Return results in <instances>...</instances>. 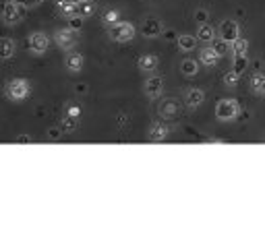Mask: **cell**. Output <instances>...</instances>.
I'll return each mask as SVG.
<instances>
[{
    "label": "cell",
    "instance_id": "23",
    "mask_svg": "<svg viewBox=\"0 0 265 248\" xmlns=\"http://www.w3.org/2000/svg\"><path fill=\"white\" fill-rule=\"evenodd\" d=\"M253 91L261 93V96H265V75L263 73H257L255 77H253Z\"/></svg>",
    "mask_w": 265,
    "mask_h": 248
},
{
    "label": "cell",
    "instance_id": "18",
    "mask_svg": "<svg viewBox=\"0 0 265 248\" xmlns=\"http://www.w3.org/2000/svg\"><path fill=\"white\" fill-rule=\"evenodd\" d=\"M77 2L75 0H58V13L62 15V17H75L77 15Z\"/></svg>",
    "mask_w": 265,
    "mask_h": 248
},
{
    "label": "cell",
    "instance_id": "15",
    "mask_svg": "<svg viewBox=\"0 0 265 248\" xmlns=\"http://www.w3.org/2000/svg\"><path fill=\"white\" fill-rule=\"evenodd\" d=\"M170 135L168 131V126L166 124H154L152 128H149V141H154V143H159V141H166Z\"/></svg>",
    "mask_w": 265,
    "mask_h": 248
},
{
    "label": "cell",
    "instance_id": "24",
    "mask_svg": "<svg viewBox=\"0 0 265 248\" xmlns=\"http://www.w3.org/2000/svg\"><path fill=\"white\" fill-rule=\"evenodd\" d=\"M60 128H62V131L64 133H73L75 131V128H77V118H73V116H64L62 118V120H60Z\"/></svg>",
    "mask_w": 265,
    "mask_h": 248
},
{
    "label": "cell",
    "instance_id": "30",
    "mask_svg": "<svg viewBox=\"0 0 265 248\" xmlns=\"http://www.w3.org/2000/svg\"><path fill=\"white\" fill-rule=\"evenodd\" d=\"M195 19H197V23L201 25V23H207V19H210V13H207L205 8H199V10H195Z\"/></svg>",
    "mask_w": 265,
    "mask_h": 248
},
{
    "label": "cell",
    "instance_id": "25",
    "mask_svg": "<svg viewBox=\"0 0 265 248\" xmlns=\"http://www.w3.org/2000/svg\"><path fill=\"white\" fill-rule=\"evenodd\" d=\"M249 66V60H247V56H234V64H232V70H236L238 75H243L245 70Z\"/></svg>",
    "mask_w": 265,
    "mask_h": 248
},
{
    "label": "cell",
    "instance_id": "6",
    "mask_svg": "<svg viewBox=\"0 0 265 248\" xmlns=\"http://www.w3.org/2000/svg\"><path fill=\"white\" fill-rule=\"evenodd\" d=\"M27 46H29V50L33 54H44L46 50H48V46H50V40H48V35L42 33V31H33L29 35V40H27Z\"/></svg>",
    "mask_w": 265,
    "mask_h": 248
},
{
    "label": "cell",
    "instance_id": "9",
    "mask_svg": "<svg viewBox=\"0 0 265 248\" xmlns=\"http://www.w3.org/2000/svg\"><path fill=\"white\" fill-rule=\"evenodd\" d=\"M180 112V105L176 99H164L162 103H159V108H158V114L159 118H166V120H172V118H176Z\"/></svg>",
    "mask_w": 265,
    "mask_h": 248
},
{
    "label": "cell",
    "instance_id": "22",
    "mask_svg": "<svg viewBox=\"0 0 265 248\" xmlns=\"http://www.w3.org/2000/svg\"><path fill=\"white\" fill-rule=\"evenodd\" d=\"M180 70H182L184 77H195L197 75V70H199V64L195 60H191V58H187V60L180 62Z\"/></svg>",
    "mask_w": 265,
    "mask_h": 248
},
{
    "label": "cell",
    "instance_id": "14",
    "mask_svg": "<svg viewBox=\"0 0 265 248\" xmlns=\"http://www.w3.org/2000/svg\"><path fill=\"white\" fill-rule=\"evenodd\" d=\"M17 52V44L8 38H2L0 40V60H8V58H13Z\"/></svg>",
    "mask_w": 265,
    "mask_h": 248
},
{
    "label": "cell",
    "instance_id": "35",
    "mask_svg": "<svg viewBox=\"0 0 265 248\" xmlns=\"http://www.w3.org/2000/svg\"><path fill=\"white\" fill-rule=\"evenodd\" d=\"M75 2H77V4H79V2H87V0H75Z\"/></svg>",
    "mask_w": 265,
    "mask_h": 248
},
{
    "label": "cell",
    "instance_id": "3",
    "mask_svg": "<svg viewBox=\"0 0 265 248\" xmlns=\"http://www.w3.org/2000/svg\"><path fill=\"white\" fill-rule=\"evenodd\" d=\"M240 112V105L236 99H220L215 105V118L220 120H234Z\"/></svg>",
    "mask_w": 265,
    "mask_h": 248
},
{
    "label": "cell",
    "instance_id": "21",
    "mask_svg": "<svg viewBox=\"0 0 265 248\" xmlns=\"http://www.w3.org/2000/svg\"><path fill=\"white\" fill-rule=\"evenodd\" d=\"M96 13V2L94 0H87V2H79V6H77V15L79 17H83V19H87V17H91Z\"/></svg>",
    "mask_w": 265,
    "mask_h": 248
},
{
    "label": "cell",
    "instance_id": "13",
    "mask_svg": "<svg viewBox=\"0 0 265 248\" xmlns=\"http://www.w3.org/2000/svg\"><path fill=\"white\" fill-rule=\"evenodd\" d=\"M205 99V93L201 89H189L184 93V103L189 105V108H199Z\"/></svg>",
    "mask_w": 265,
    "mask_h": 248
},
{
    "label": "cell",
    "instance_id": "11",
    "mask_svg": "<svg viewBox=\"0 0 265 248\" xmlns=\"http://www.w3.org/2000/svg\"><path fill=\"white\" fill-rule=\"evenodd\" d=\"M141 31H143L145 38H158V35L162 33V23H159L158 19H145Z\"/></svg>",
    "mask_w": 265,
    "mask_h": 248
},
{
    "label": "cell",
    "instance_id": "7",
    "mask_svg": "<svg viewBox=\"0 0 265 248\" xmlns=\"http://www.w3.org/2000/svg\"><path fill=\"white\" fill-rule=\"evenodd\" d=\"M238 35H240V31H238V23L236 21L226 19V21L220 23V38L222 40H226L228 44H232Z\"/></svg>",
    "mask_w": 265,
    "mask_h": 248
},
{
    "label": "cell",
    "instance_id": "31",
    "mask_svg": "<svg viewBox=\"0 0 265 248\" xmlns=\"http://www.w3.org/2000/svg\"><path fill=\"white\" fill-rule=\"evenodd\" d=\"M62 128L58 126V128H50L48 131V141H60V137H62Z\"/></svg>",
    "mask_w": 265,
    "mask_h": 248
},
{
    "label": "cell",
    "instance_id": "32",
    "mask_svg": "<svg viewBox=\"0 0 265 248\" xmlns=\"http://www.w3.org/2000/svg\"><path fill=\"white\" fill-rule=\"evenodd\" d=\"M13 2L25 6V8H31V6H38L40 2H44V0H13Z\"/></svg>",
    "mask_w": 265,
    "mask_h": 248
},
{
    "label": "cell",
    "instance_id": "28",
    "mask_svg": "<svg viewBox=\"0 0 265 248\" xmlns=\"http://www.w3.org/2000/svg\"><path fill=\"white\" fill-rule=\"evenodd\" d=\"M83 17H79V15H75V17H68V27H71L73 31H81L83 29Z\"/></svg>",
    "mask_w": 265,
    "mask_h": 248
},
{
    "label": "cell",
    "instance_id": "27",
    "mask_svg": "<svg viewBox=\"0 0 265 248\" xmlns=\"http://www.w3.org/2000/svg\"><path fill=\"white\" fill-rule=\"evenodd\" d=\"M118 19H120V13L116 8H110V10H106L104 13V21L108 23V25H114V23H118Z\"/></svg>",
    "mask_w": 265,
    "mask_h": 248
},
{
    "label": "cell",
    "instance_id": "34",
    "mask_svg": "<svg viewBox=\"0 0 265 248\" xmlns=\"http://www.w3.org/2000/svg\"><path fill=\"white\" fill-rule=\"evenodd\" d=\"M15 143H21V145L31 143V137H27V135H21V137H17V139H15Z\"/></svg>",
    "mask_w": 265,
    "mask_h": 248
},
{
    "label": "cell",
    "instance_id": "2",
    "mask_svg": "<svg viewBox=\"0 0 265 248\" xmlns=\"http://www.w3.org/2000/svg\"><path fill=\"white\" fill-rule=\"evenodd\" d=\"M108 35L114 42L126 44V42H131L135 38V25L133 23H126V21H118V23H114V25H110Z\"/></svg>",
    "mask_w": 265,
    "mask_h": 248
},
{
    "label": "cell",
    "instance_id": "17",
    "mask_svg": "<svg viewBox=\"0 0 265 248\" xmlns=\"http://www.w3.org/2000/svg\"><path fill=\"white\" fill-rule=\"evenodd\" d=\"M213 38H215L213 27L210 25V23H201L199 29H197V40H199V42H205V44H212Z\"/></svg>",
    "mask_w": 265,
    "mask_h": 248
},
{
    "label": "cell",
    "instance_id": "19",
    "mask_svg": "<svg viewBox=\"0 0 265 248\" xmlns=\"http://www.w3.org/2000/svg\"><path fill=\"white\" fill-rule=\"evenodd\" d=\"M195 46H197V38H193V35H187V33L178 35V48H180L182 52L195 50Z\"/></svg>",
    "mask_w": 265,
    "mask_h": 248
},
{
    "label": "cell",
    "instance_id": "33",
    "mask_svg": "<svg viewBox=\"0 0 265 248\" xmlns=\"http://www.w3.org/2000/svg\"><path fill=\"white\" fill-rule=\"evenodd\" d=\"M66 114L68 116H73V118H79V116H81V108H79V105H68V108H66Z\"/></svg>",
    "mask_w": 265,
    "mask_h": 248
},
{
    "label": "cell",
    "instance_id": "8",
    "mask_svg": "<svg viewBox=\"0 0 265 248\" xmlns=\"http://www.w3.org/2000/svg\"><path fill=\"white\" fill-rule=\"evenodd\" d=\"M162 87H164V79L162 77H149L145 81V85H143L145 96L149 99H156V98L162 96Z\"/></svg>",
    "mask_w": 265,
    "mask_h": 248
},
{
    "label": "cell",
    "instance_id": "16",
    "mask_svg": "<svg viewBox=\"0 0 265 248\" xmlns=\"http://www.w3.org/2000/svg\"><path fill=\"white\" fill-rule=\"evenodd\" d=\"M137 66H139L141 70H145V73H152V70L158 68V56H154V54H143L139 60H137Z\"/></svg>",
    "mask_w": 265,
    "mask_h": 248
},
{
    "label": "cell",
    "instance_id": "29",
    "mask_svg": "<svg viewBox=\"0 0 265 248\" xmlns=\"http://www.w3.org/2000/svg\"><path fill=\"white\" fill-rule=\"evenodd\" d=\"M226 44H228V42H226V40H222V38H220V40H215V38H213V42H212V48H213L215 52L224 54V50H226Z\"/></svg>",
    "mask_w": 265,
    "mask_h": 248
},
{
    "label": "cell",
    "instance_id": "5",
    "mask_svg": "<svg viewBox=\"0 0 265 248\" xmlns=\"http://www.w3.org/2000/svg\"><path fill=\"white\" fill-rule=\"evenodd\" d=\"M54 40H56V44H58V48H62V50H66V52H71V50L75 48V44H77V31H73L71 27L66 25L64 29H58V31H56Z\"/></svg>",
    "mask_w": 265,
    "mask_h": 248
},
{
    "label": "cell",
    "instance_id": "12",
    "mask_svg": "<svg viewBox=\"0 0 265 248\" xmlns=\"http://www.w3.org/2000/svg\"><path fill=\"white\" fill-rule=\"evenodd\" d=\"M220 58H222V54L215 52L213 48H203V50L199 52V60H201V64H205V66H215L217 62H220Z\"/></svg>",
    "mask_w": 265,
    "mask_h": 248
},
{
    "label": "cell",
    "instance_id": "4",
    "mask_svg": "<svg viewBox=\"0 0 265 248\" xmlns=\"http://www.w3.org/2000/svg\"><path fill=\"white\" fill-rule=\"evenodd\" d=\"M23 15H25V6L13 2V0H6V2H4V6H2V21L6 23V25H17V23L23 19Z\"/></svg>",
    "mask_w": 265,
    "mask_h": 248
},
{
    "label": "cell",
    "instance_id": "10",
    "mask_svg": "<svg viewBox=\"0 0 265 248\" xmlns=\"http://www.w3.org/2000/svg\"><path fill=\"white\" fill-rule=\"evenodd\" d=\"M83 64H85V58H83V54H79V52L71 50L64 58V66L71 70V73H79V70L83 68Z\"/></svg>",
    "mask_w": 265,
    "mask_h": 248
},
{
    "label": "cell",
    "instance_id": "20",
    "mask_svg": "<svg viewBox=\"0 0 265 248\" xmlns=\"http://www.w3.org/2000/svg\"><path fill=\"white\" fill-rule=\"evenodd\" d=\"M230 48H232V54H234V56H247L249 42H247L245 38H240V35H238V38H236L232 44H230Z\"/></svg>",
    "mask_w": 265,
    "mask_h": 248
},
{
    "label": "cell",
    "instance_id": "1",
    "mask_svg": "<svg viewBox=\"0 0 265 248\" xmlns=\"http://www.w3.org/2000/svg\"><path fill=\"white\" fill-rule=\"evenodd\" d=\"M29 93H31V85H29L27 79H13V81H8V85H6V98L10 101H23V99H27Z\"/></svg>",
    "mask_w": 265,
    "mask_h": 248
},
{
    "label": "cell",
    "instance_id": "26",
    "mask_svg": "<svg viewBox=\"0 0 265 248\" xmlns=\"http://www.w3.org/2000/svg\"><path fill=\"white\" fill-rule=\"evenodd\" d=\"M238 81H240V75L236 73V70H230V73L224 75V85H228V87H236Z\"/></svg>",
    "mask_w": 265,
    "mask_h": 248
}]
</instances>
